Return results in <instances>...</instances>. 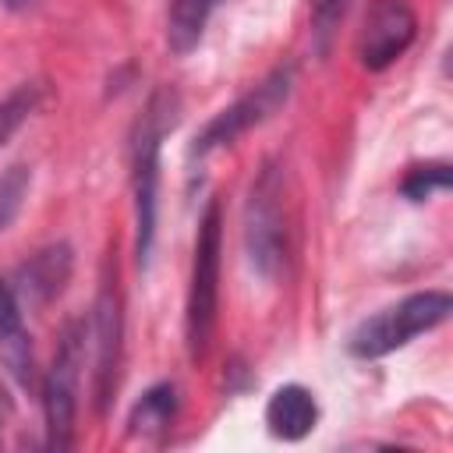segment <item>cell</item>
<instances>
[{"mask_svg": "<svg viewBox=\"0 0 453 453\" xmlns=\"http://www.w3.org/2000/svg\"><path fill=\"white\" fill-rule=\"evenodd\" d=\"M244 251L258 276L273 280L287 262V216H283V177L273 163L251 180L244 205Z\"/></svg>", "mask_w": 453, "mask_h": 453, "instance_id": "6", "label": "cell"}, {"mask_svg": "<svg viewBox=\"0 0 453 453\" xmlns=\"http://www.w3.org/2000/svg\"><path fill=\"white\" fill-rule=\"evenodd\" d=\"M414 35H418V18L407 7V0H375L372 11L365 14V28L357 39L361 67L386 71L407 53Z\"/></svg>", "mask_w": 453, "mask_h": 453, "instance_id": "8", "label": "cell"}, {"mask_svg": "<svg viewBox=\"0 0 453 453\" xmlns=\"http://www.w3.org/2000/svg\"><path fill=\"white\" fill-rule=\"evenodd\" d=\"M85 361V322H67L60 329L57 354L42 375V418H46V446L64 453L74 446V418H78V382Z\"/></svg>", "mask_w": 453, "mask_h": 453, "instance_id": "5", "label": "cell"}, {"mask_svg": "<svg viewBox=\"0 0 453 453\" xmlns=\"http://www.w3.org/2000/svg\"><path fill=\"white\" fill-rule=\"evenodd\" d=\"M28 188H32V166L14 163V166H7L0 173V234L18 219Z\"/></svg>", "mask_w": 453, "mask_h": 453, "instance_id": "16", "label": "cell"}, {"mask_svg": "<svg viewBox=\"0 0 453 453\" xmlns=\"http://www.w3.org/2000/svg\"><path fill=\"white\" fill-rule=\"evenodd\" d=\"M449 311H453V297L446 290L407 294L403 301L357 322L347 336V354L357 361H379V357L407 347L421 333H432L435 326H442L449 319Z\"/></svg>", "mask_w": 453, "mask_h": 453, "instance_id": "3", "label": "cell"}, {"mask_svg": "<svg viewBox=\"0 0 453 453\" xmlns=\"http://www.w3.org/2000/svg\"><path fill=\"white\" fill-rule=\"evenodd\" d=\"M177 120V99L170 92H156L145 103V113L131 134V195H134V258L138 269H149L156 248L159 223V149L163 134Z\"/></svg>", "mask_w": 453, "mask_h": 453, "instance_id": "1", "label": "cell"}, {"mask_svg": "<svg viewBox=\"0 0 453 453\" xmlns=\"http://www.w3.org/2000/svg\"><path fill=\"white\" fill-rule=\"evenodd\" d=\"M290 88H294V64H276L258 85H251L244 96H237L230 106H223L219 113H212L202 124V131L195 134V145H191V159H205L209 152L234 145L241 134L265 124L290 99Z\"/></svg>", "mask_w": 453, "mask_h": 453, "instance_id": "4", "label": "cell"}, {"mask_svg": "<svg viewBox=\"0 0 453 453\" xmlns=\"http://www.w3.org/2000/svg\"><path fill=\"white\" fill-rule=\"evenodd\" d=\"M67 280H71V248L46 244L35 255H28V262L18 265L11 287H14L18 301L28 297V304H50L64 290Z\"/></svg>", "mask_w": 453, "mask_h": 453, "instance_id": "10", "label": "cell"}, {"mask_svg": "<svg viewBox=\"0 0 453 453\" xmlns=\"http://www.w3.org/2000/svg\"><path fill=\"white\" fill-rule=\"evenodd\" d=\"M177 411H180L177 386L173 382H156V386H149L131 403V411H127V435L131 439H159L177 421Z\"/></svg>", "mask_w": 453, "mask_h": 453, "instance_id": "12", "label": "cell"}, {"mask_svg": "<svg viewBox=\"0 0 453 453\" xmlns=\"http://www.w3.org/2000/svg\"><path fill=\"white\" fill-rule=\"evenodd\" d=\"M216 11V0H173L170 4V18H166V42L173 53H191L202 35H205V25Z\"/></svg>", "mask_w": 453, "mask_h": 453, "instance_id": "13", "label": "cell"}, {"mask_svg": "<svg viewBox=\"0 0 453 453\" xmlns=\"http://www.w3.org/2000/svg\"><path fill=\"white\" fill-rule=\"evenodd\" d=\"M46 85L42 81H21L0 99V149L18 134V127L42 106Z\"/></svg>", "mask_w": 453, "mask_h": 453, "instance_id": "14", "label": "cell"}, {"mask_svg": "<svg viewBox=\"0 0 453 453\" xmlns=\"http://www.w3.org/2000/svg\"><path fill=\"white\" fill-rule=\"evenodd\" d=\"M120 361H124V311L117 290V265L113 273L106 265L92 308V396L99 414H106L113 403V393L120 386Z\"/></svg>", "mask_w": 453, "mask_h": 453, "instance_id": "7", "label": "cell"}, {"mask_svg": "<svg viewBox=\"0 0 453 453\" xmlns=\"http://www.w3.org/2000/svg\"><path fill=\"white\" fill-rule=\"evenodd\" d=\"M449 166L446 163H421V166H411L407 177L400 180V195L407 202H428L432 195H442L449 191Z\"/></svg>", "mask_w": 453, "mask_h": 453, "instance_id": "15", "label": "cell"}, {"mask_svg": "<svg viewBox=\"0 0 453 453\" xmlns=\"http://www.w3.org/2000/svg\"><path fill=\"white\" fill-rule=\"evenodd\" d=\"M350 0H308V21H311V42H315V53L326 57L329 46H333V35L347 14Z\"/></svg>", "mask_w": 453, "mask_h": 453, "instance_id": "17", "label": "cell"}, {"mask_svg": "<svg viewBox=\"0 0 453 453\" xmlns=\"http://www.w3.org/2000/svg\"><path fill=\"white\" fill-rule=\"evenodd\" d=\"M4 7H11V11H25V7H32L35 0H0Z\"/></svg>", "mask_w": 453, "mask_h": 453, "instance_id": "18", "label": "cell"}, {"mask_svg": "<svg viewBox=\"0 0 453 453\" xmlns=\"http://www.w3.org/2000/svg\"><path fill=\"white\" fill-rule=\"evenodd\" d=\"M315 425H319V403L308 386L283 382L273 389V396L265 403V428L273 439L301 442L304 435L315 432Z\"/></svg>", "mask_w": 453, "mask_h": 453, "instance_id": "11", "label": "cell"}, {"mask_svg": "<svg viewBox=\"0 0 453 453\" xmlns=\"http://www.w3.org/2000/svg\"><path fill=\"white\" fill-rule=\"evenodd\" d=\"M219 255H223V205L209 198L195 234V258H191V283L184 301V343L188 357L202 361L216 329L219 308Z\"/></svg>", "mask_w": 453, "mask_h": 453, "instance_id": "2", "label": "cell"}, {"mask_svg": "<svg viewBox=\"0 0 453 453\" xmlns=\"http://www.w3.org/2000/svg\"><path fill=\"white\" fill-rule=\"evenodd\" d=\"M0 365L21 389L35 382V354H32V336L25 329L21 301L4 276H0Z\"/></svg>", "mask_w": 453, "mask_h": 453, "instance_id": "9", "label": "cell"}]
</instances>
